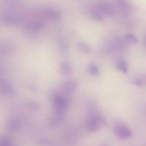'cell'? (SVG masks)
<instances>
[{"instance_id": "cell-12", "label": "cell", "mask_w": 146, "mask_h": 146, "mask_svg": "<svg viewBox=\"0 0 146 146\" xmlns=\"http://www.w3.org/2000/svg\"><path fill=\"white\" fill-rule=\"evenodd\" d=\"M145 41H146V40H145Z\"/></svg>"}, {"instance_id": "cell-2", "label": "cell", "mask_w": 146, "mask_h": 146, "mask_svg": "<svg viewBox=\"0 0 146 146\" xmlns=\"http://www.w3.org/2000/svg\"><path fill=\"white\" fill-rule=\"evenodd\" d=\"M53 104L57 112L63 113L66 108L68 101L64 96L61 94H56L53 98Z\"/></svg>"}, {"instance_id": "cell-5", "label": "cell", "mask_w": 146, "mask_h": 146, "mask_svg": "<svg viewBox=\"0 0 146 146\" xmlns=\"http://www.w3.org/2000/svg\"><path fill=\"white\" fill-rule=\"evenodd\" d=\"M63 88L66 92H73L76 88V83L75 81H67L63 85Z\"/></svg>"}, {"instance_id": "cell-3", "label": "cell", "mask_w": 146, "mask_h": 146, "mask_svg": "<svg viewBox=\"0 0 146 146\" xmlns=\"http://www.w3.org/2000/svg\"><path fill=\"white\" fill-rule=\"evenodd\" d=\"M115 134L118 138L121 140H125L129 138L132 135L131 129L126 125L123 124H118L115 127Z\"/></svg>"}, {"instance_id": "cell-8", "label": "cell", "mask_w": 146, "mask_h": 146, "mask_svg": "<svg viewBox=\"0 0 146 146\" xmlns=\"http://www.w3.org/2000/svg\"><path fill=\"white\" fill-rule=\"evenodd\" d=\"M88 71H89V73L92 76H98L100 74L99 68H98L97 66L94 65V64H91V65L89 66Z\"/></svg>"}, {"instance_id": "cell-10", "label": "cell", "mask_w": 146, "mask_h": 146, "mask_svg": "<svg viewBox=\"0 0 146 146\" xmlns=\"http://www.w3.org/2000/svg\"><path fill=\"white\" fill-rule=\"evenodd\" d=\"M71 67L69 64H63L62 67H61V71H62V72L64 73V74L67 75V74H70V72H71Z\"/></svg>"}, {"instance_id": "cell-4", "label": "cell", "mask_w": 146, "mask_h": 146, "mask_svg": "<svg viewBox=\"0 0 146 146\" xmlns=\"http://www.w3.org/2000/svg\"><path fill=\"white\" fill-rule=\"evenodd\" d=\"M100 12H102L104 14H109L113 11V8L112 5L108 2H101L99 6Z\"/></svg>"}, {"instance_id": "cell-11", "label": "cell", "mask_w": 146, "mask_h": 146, "mask_svg": "<svg viewBox=\"0 0 146 146\" xmlns=\"http://www.w3.org/2000/svg\"><path fill=\"white\" fill-rule=\"evenodd\" d=\"M93 17L98 20H101L103 19V16L100 11H94V13L93 14Z\"/></svg>"}, {"instance_id": "cell-1", "label": "cell", "mask_w": 146, "mask_h": 146, "mask_svg": "<svg viewBox=\"0 0 146 146\" xmlns=\"http://www.w3.org/2000/svg\"><path fill=\"white\" fill-rule=\"evenodd\" d=\"M106 121L99 115H92L88 119L87 123V128L90 131L95 132L98 131L101 126L106 125Z\"/></svg>"}, {"instance_id": "cell-9", "label": "cell", "mask_w": 146, "mask_h": 146, "mask_svg": "<svg viewBox=\"0 0 146 146\" xmlns=\"http://www.w3.org/2000/svg\"><path fill=\"white\" fill-rule=\"evenodd\" d=\"M125 41L129 43V44H136L137 43L136 37L133 35V34H128L127 36H125Z\"/></svg>"}, {"instance_id": "cell-6", "label": "cell", "mask_w": 146, "mask_h": 146, "mask_svg": "<svg viewBox=\"0 0 146 146\" xmlns=\"http://www.w3.org/2000/svg\"><path fill=\"white\" fill-rule=\"evenodd\" d=\"M117 67L120 71L123 73H127L128 71V66L126 61L123 59H119L116 63Z\"/></svg>"}, {"instance_id": "cell-7", "label": "cell", "mask_w": 146, "mask_h": 146, "mask_svg": "<svg viewBox=\"0 0 146 146\" xmlns=\"http://www.w3.org/2000/svg\"><path fill=\"white\" fill-rule=\"evenodd\" d=\"M78 47L81 52L84 53V54H89L91 52V48L86 43H79Z\"/></svg>"}]
</instances>
